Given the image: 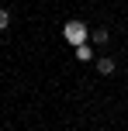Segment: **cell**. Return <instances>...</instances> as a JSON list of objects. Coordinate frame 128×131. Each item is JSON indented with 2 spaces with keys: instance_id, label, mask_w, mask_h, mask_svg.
I'll return each instance as SVG.
<instances>
[{
  "instance_id": "cell-1",
  "label": "cell",
  "mask_w": 128,
  "mask_h": 131,
  "mask_svg": "<svg viewBox=\"0 0 128 131\" xmlns=\"http://www.w3.org/2000/svg\"><path fill=\"white\" fill-rule=\"evenodd\" d=\"M62 38H66L69 45H83V41H87V28H83V24H73V21H69V24L62 28Z\"/></svg>"
},
{
  "instance_id": "cell-5",
  "label": "cell",
  "mask_w": 128,
  "mask_h": 131,
  "mask_svg": "<svg viewBox=\"0 0 128 131\" xmlns=\"http://www.w3.org/2000/svg\"><path fill=\"white\" fill-rule=\"evenodd\" d=\"M4 28H11V14H7L4 7H0V31H4Z\"/></svg>"
},
{
  "instance_id": "cell-2",
  "label": "cell",
  "mask_w": 128,
  "mask_h": 131,
  "mask_svg": "<svg viewBox=\"0 0 128 131\" xmlns=\"http://www.w3.org/2000/svg\"><path fill=\"white\" fill-rule=\"evenodd\" d=\"M114 69H118V62L111 59V55H101V59H97V72H101V76H111Z\"/></svg>"
},
{
  "instance_id": "cell-3",
  "label": "cell",
  "mask_w": 128,
  "mask_h": 131,
  "mask_svg": "<svg viewBox=\"0 0 128 131\" xmlns=\"http://www.w3.org/2000/svg\"><path fill=\"white\" fill-rule=\"evenodd\" d=\"M90 38H94V45H107L111 31H107V28H97V31H90Z\"/></svg>"
},
{
  "instance_id": "cell-4",
  "label": "cell",
  "mask_w": 128,
  "mask_h": 131,
  "mask_svg": "<svg viewBox=\"0 0 128 131\" xmlns=\"http://www.w3.org/2000/svg\"><path fill=\"white\" fill-rule=\"evenodd\" d=\"M76 59H80V62L94 59V52H90V45H87V41H83V45H76Z\"/></svg>"
}]
</instances>
